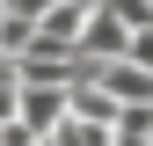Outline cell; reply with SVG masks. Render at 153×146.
<instances>
[{
  "label": "cell",
  "instance_id": "cell-1",
  "mask_svg": "<svg viewBox=\"0 0 153 146\" xmlns=\"http://www.w3.org/2000/svg\"><path fill=\"white\" fill-rule=\"evenodd\" d=\"M59 117H66V88H22V80H15V124H22V132L44 139Z\"/></svg>",
  "mask_w": 153,
  "mask_h": 146
},
{
  "label": "cell",
  "instance_id": "cell-2",
  "mask_svg": "<svg viewBox=\"0 0 153 146\" xmlns=\"http://www.w3.org/2000/svg\"><path fill=\"white\" fill-rule=\"evenodd\" d=\"M124 22L109 7H88V22H80V36H73V51H88V59H124Z\"/></svg>",
  "mask_w": 153,
  "mask_h": 146
},
{
  "label": "cell",
  "instance_id": "cell-3",
  "mask_svg": "<svg viewBox=\"0 0 153 146\" xmlns=\"http://www.w3.org/2000/svg\"><path fill=\"white\" fill-rule=\"evenodd\" d=\"M80 22H88V7H73V0H51V7L36 15V44H51V51H73Z\"/></svg>",
  "mask_w": 153,
  "mask_h": 146
},
{
  "label": "cell",
  "instance_id": "cell-4",
  "mask_svg": "<svg viewBox=\"0 0 153 146\" xmlns=\"http://www.w3.org/2000/svg\"><path fill=\"white\" fill-rule=\"evenodd\" d=\"M66 110H73V117H88V124H117V110H124V102L109 95L102 80H73V88H66Z\"/></svg>",
  "mask_w": 153,
  "mask_h": 146
},
{
  "label": "cell",
  "instance_id": "cell-5",
  "mask_svg": "<svg viewBox=\"0 0 153 146\" xmlns=\"http://www.w3.org/2000/svg\"><path fill=\"white\" fill-rule=\"evenodd\" d=\"M95 80H102L117 102H153V73H146V66H131V59H109Z\"/></svg>",
  "mask_w": 153,
  "mask_h": 146
},
{
  "label": "cell",
  "instance_id": "cell-6",
  "mask_svg": "<svg viewBox=\"0 0 153 146\" xmlns=\"http://www.w3.org/2000/svg\"><path fill=\"white\" fill-rule=\"evenodd\" d=\"M44 139H51V146H109V124H88V117H73V110H66Z\"/></svg>",
  "mask_w": 153,
  "mask_h": 146
},
{
  "label": "cell",
  "instance_id": "cell-7",
  "mask_svg": "<svg viewBox=\"0 0 153 146\" xmlns=\"http://www.w3.org/2000/svg\"><path fill=\"white\" fill-rule=\"evenodd\" d=\"M29 44H36V22H29V15H0V51L15 59V51H29Z\"/></svg>",
  "mask_w": 153,
  "mask_h": 146
},
{
  "label": "cell",
  "instance_id": "cell-8",
  "mask_svg": "<svg viewBox=\"0 0 153 146\" xmlns=\"http://www.w3.org/2000/svg\"><path fill=\"white\" fill-rule=\"evenodd\" d=\"M124 59H131V66H146V73H153V22H146V29H131V36H124Z\"/></svg>",
  "mask_w": 153,
  "mask_h": 146
},
{
  "label": "cell",
  "instance_id": "cell-9",
  "mask_svg": "<svg viewBox=\"0 0 153 146\" xmlns=\"http://www.w3.org/2000/svg\"><path fill=\"white\" fill-rule=\"evenodd\" d=\"M73 7H95V0H73Z\"/></svg>",
  "mask_w": 153,
  "mask_h": 146
},
{
  "label": "cell",
  "instance_id": "cell-10",
  "mask_svg": "<svg viewBox=\"0 0 153 146\" xmlns=\"http://www.w3.org/2000/svg\"><path fill=\"white\" fill-rule=\"evenodd\" d=\"M0 66H7V51H0Z\"/></svg>",
  "mask_w": 153,
  "mask_h": 146
},
{
  "label": "cell",
  "instance_id": "cell-11",
  "mask_svg": "<svg viewBox=\"0 0 153 146\" xmlns=\"http://www.w3.org/2000/svg\"><path fill=\"white\" fill-rule=\"evenodd\" d=\"M36 146H51V139H36Z\"/></svg>",
  "mask_w": 153,
  "mask_h": 146
}]
</instances>
